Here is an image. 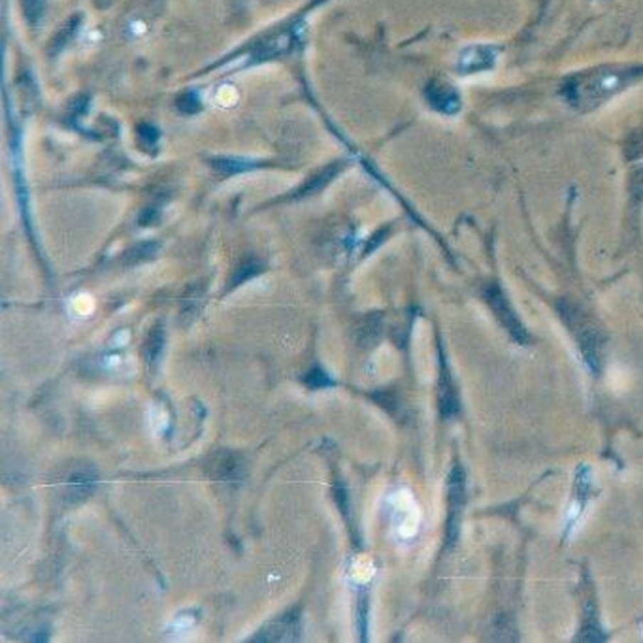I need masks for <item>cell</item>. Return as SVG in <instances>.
<instances>
[{"label":"cell","instance_id":"1","mask_svg":"<svg viewBox=\"0 0 643 643\" xmlns=\"http://www.w3.org/2000/svg\"><path fill=\"white\" fill-rule=\"evenodd\" d=\"M634 78H636V70L602 68V70H595L572 80L566 85L564 92H566L568 102L572 104L573 108L589 112V110L598 108L607 98L621 91L622 87H627L630 81H634Z\"/></svg>","mask_w":643,"mask_h":643},{"label":"cell","instance_id":"2","mask_svg":"<svg viewBox=\"0 0 643 643\" xmlns=\"http://www.w3.org/2000/svg\"><path fill=\"white\" fill-rule=\"evenodd\" d=\"M498 63V51L491 46H470L464 51H460L457 59V70L459 74L470 76L479 72L492 70Z\"/></svg>","mask_w":643,"mask_h":643},{"label":"cell","instance_id":"3","mask_svg":"<svg viewBox=\"0 0 643 643\" xmlns=\"http://www.w3.org/2000/svg\"><path fill=\"white\" fill-rule=\"evenodd\" d=\"M427 100L436 112L445 115L457 114L462 108V100H460L459 92L447 83H432L427 89Z\"/></svg>","mask_w":643,"mask_h":643},{"label":"cell","instance_id":"4","mask_svg":"<svg viewBox=\"0 0 643 643\" xmlns=\"http://www.w3.org/2000/svg\"><path fill=\"white\" fill-rule=\"evenodd\" d=\"M489 304H491L492 308H494V312H496L498 317L502 319V323L508 326L509 332L514 334L515 340H519V341L526 340V334H524L523 326H521V323L517 321L515 314L511 312L508 300L504 298L502 292L498 291V289H491V292H489Z\"/></svg>","mask_w":643,"mask_h":643},{"label":"cell","instance_id":"5","mask_svg":"<svg viewBox=\"0 0 643 643\" xmlns=\"http://www.w3.org/2000/svg\"><path fill=\"white\" fill-rule=\"evenodd\" d=\"M340 168H341L340 162H336V164H330V166L323 168L317 176H314L312 179H308V181H306V184H304L302 187L297 191V195L294 196H297V198H304V196L315 195L317 191L323 189L324 185L329 184L330 179L334 178L336 174L340 172Z\"/></svg>","mask_w":643,"mask_h":643},{"label":"cell","instance_id":"6","mask_svg":"<svg viewBox=\"0 0 643 643\" xmlns=\"http://www.w3.org/2000/svg\"><path fill=\"white\" fill-rule=\"evenodd\" d=\"M162 351H164V330H162L161 324H157L155 329L149 332L146 341V347H144V355H146V361L149 366H155L161 358Z\"/></svg>","mask_w":643,"mask_h":643},{"label":"cell","instance_id":"7","mask_svg":"<svg viewBox=\"0 0 643 643\" xmlns=\"http://www.w3.org/2000/svg\"><path fill=\"white\" fill-rule=\"evenodd\" d=\"M211 166L216 168L217 172L238 174L248 172V170H251L255 164L249 161H240V159H213V161H211Z\"/></svg>","mask_w":643,"mask_h":643},{"label":"cell","instance_id":"8","mask_svg":"<svg viewBox=\"0 0 643 643\" xmlns=\"http://www.w3.org/2000/svg\"><path fill=\"white\" fill-rule=\"evenodd\" d=\"M157 251V243H152V242H146V243H140V245H136L129 251V253L124 255V262H142V260H147L152 259L153 255Z\"/></svg>","mask_w":643,"mask_h":643},{"label":"cell","instance_id":"9","mask_svg":"<svg viewBox=\"0 0 643 643\" xmlns=\"http://www.w3.org/2000/svg\"><path fill=\"white\" fill-rule=\"evenodd\" d=\"M92 489H95V476H91V474H76L72 477V496H85Z\"/></svg>","mask_w":643,"mask_h":643},{"label":"cell","instance_id":"10","mask_svg":"<svg viewBox=\"0 0 643 643\" xmlns=\"http://www.w3.org/2000/svg\"><path fill=\"white\" fill-rule=\"evenodd\" d=\"M302 381L308 385L309 389H323V387H330V385H332V379H330L321 368H312V370L304 376Z\"/></svg>","mask_w":643,"mask_h":643},{"label":"cell","instance_id":"11","mask_svg":"<svg viewBox=\"0 0 643 643\" xmlns=\"http://www.w3.org/2000/svg\"><path fill=\"white\" fill-rule=\"evenodd\" d=\"M136 134H138V142H140L142 146L149 147V149H153V147L157 146V142H159V130L155 129V127H153V124L142 123L140 127H138V129H136Z\"/></svg>","mask_w":643,"mask_h":643},{"label":"cell","instance_id":"12","mask_svg":"<svg viewBox=\"0 0 643 643\" xmlns=\"http://www.w3.org/2000/svg\"><path fill=\"white\" fill-rule=\"evenodd\" d=\"M260 270H262V265H260V262H255V260H251V262H245V265H243L242 268L236 272V274H234V280H233V283H230V287H236V285H240V283L248 282L249 277H253V276H257V274H260Z\"/></svg>","mask_w":643,"mask_h":643},{"label":"cell","instance_id":"13","mask_svg":"<svg viewBox=\"0 0 643 643\" xmlns=\"http://www.w3.org/2000/svg\"><path fill=\"white\" fill-rule=\"evenodd\" d=\"M178 104L179 108L184 110V112H187V114H195V112L201 110V104H198V100H196L193 95H185V97H181Z\"/></svg>","mask_w":643,"mask_h":643},{"label":"cell","instance_id":"14","mask_svg":"<svg viewBox=\"0 0 643 643\" xmlns=\"http://www.w3.org/2000/svg\"><path fill=\"white\" fill-rule=\"evenodd\" d=\"M25 8H27L28 17L36 21L43 11V0H25Z\"/></svg>","mask_w":643,"mask_h":643}]
</instances>
